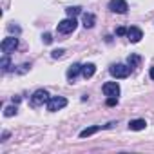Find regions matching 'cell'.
Returning a JSON list of instances; mask_svg holds the SVG:
<instances>
[{
	"label": "cell",
	"mask_w": 154,
	"mask_h": 154,
	"mask_svg": "<svg viewBox=\"0 0 154 154\" xmlns=\"http://www.w3.org/2000/svg\"><path fill=\"white\" fill-rule=\"evenodd\" d=\"M76 26H78V22H76L74 18H65V20H62V22H58V33H62V35H69V33H72L74 29H76Z\"/></svg>",
	"instance_id": "1"
},
{
	"label": "cell",
	"mask_w": 154,
	"mask_h": 154,
	"mask_svg": "<svg viewBox=\"0 0 154 154\" xmlns=\"http://www.w3.org/2000/svg\"><path fill=\"white\" fill-rule=\"evenodd\" d=\"M65 105H67V100H65L63 96H53V98L47 100V111H51V112L60 111V109H63Z\"/></svg>",
	"instance_id": "2"
},
{
	"label": "cell",
	"mask_w": 154,
	"mask_h": 154,
	"mask_svg": "<svg viewBox=\"0 0 154 154\" xmlns=\"http://www.w3.org/2000/svg\"><path fill=\"white\" fill-rule=\"evenodd\" d=\"M109 71H111V74L114 76V78H127V76L131 74V67L129 65H123V63H116Z\"/></svg>",
	"instance_id": "3"
},
{
	"label": "cell",
	"mask_w": 154,
	"mask_h": 154,
	"mask_svg": "<svg viewBox=\"0 0 154 154\" xmlns=\"http://www.w3.org/2000/svg\"><path fill=\"white\" fill-rule=\"evenodd\" d=\"M2 53H6V54H11V53H15V49L18 47V38H15V36H8V38H4L2 40Z\"/></svg>",
	"instance_id": "4"
},
{
	"label": "cell",
	"mask_w": 154,
	"mask_h": 154,
	"mask_svg": "<svg viewBox=\"0 0 154 154\" xmlns=\"http://www.w3.org/2000/svg\"><path fill=\"white\" fill-rule=\"evenodd\" d=\"M109 9H111L112 13H120V15H123V13H127L129 4L125 2V0H111V2H109Z\"/></svg>",
	"instance_id": "5"
},
{
	"label": "cell",
	"mask_w": 154,
	"mask_h": 154,
	"mask_svg": "<svg viewBox=\"0 0 154 154\" xmlns=\"http://www.w3.org/2000/svg\"><path fill=\"white\" fill-rule=\"evenodd\" d=\"M47 100H49V94H47L45 89H38V91H35V94L31 96V103H33V105H44Z\"/></svg>",
	"instance_id": "6"
},
{
	"label": "cell",
	"mask_w": 154,
	"mask_h": 154,
	"mask_svg": "<svg viewBox=\"0 0 154 154\" xmlns=\"http://www.w3.org/2000/svg\"><path fill=\"white\" fill-rule=\"evenodd\" d=\"M102 91H103L105 96H118L120 94V85L116 82H107V84H103Z\"/></svg>",
	"instance_id": "7"
},
{
	"label": "cell",
	"mask_w": 154,
	"mask_h": 154,
	"mask_svg": "<svg viewBox=\"0 0 154 154\" xmlns=\"http://www.w3.org/2000/svg\"><path fill=\"white\" fill-rule=\"evenodd\" d=\"M127 36H129V40H131L132 44H136V42H140V40L143 38V33H141V29H140V27L132 26V27H129V29H127Z\"/></svg>",
	"instance_id": "8"
},
{
	"label": "cell",
	"mask_w": 154,
	"mask_h": 154,
	"mask_svg": "<svg viewBox=\"0 0 154 154\" xmlns=\"http://www.w3.org/2000/svg\"><path fill=\"white\" fill-rule=\"evenodd\" d=\"M80 72H82V65H80V63H72V65L67 69V78H69V80H74Z\"/></svg>",
	"instance_id": "9"
},
{
	"label": "cell",
	"mask_w": 154,
	"mask_h": 154,
	"mask_svg": "<svg viewBox=\"0 0 154 154\" xmlns=\"http://www.w3.org/2000/svg\"><path fill=\"white\" fill-rule=\"evenodd\" d=\"M96 72V65L94 63H85V65H82V76L87 80V78H91V76Z\"/></svg>",
	"instance_id": "10"
},
{
	"label": "cell",
	"mask_w": 154,
	"mask_h": 154,
	"mask_svg": "<svg viewBox=\"0 0 154 154\" xmlns=\"http://www.w3.org/2000/svg\"><path fill=\"white\" fill-rule=\"evenodd\" d=\"M82 20H84V27L85 29H91L94 26V22H96V17L93 13H84L82 15Z\"/></svg>",
	"instance_id": "11"
},
{
	"label": "cell",
	"mask_w": 154,
	"mask_h": 154,
	"mask_svg": "<svg viewBox=\"0 0 154 154\" xmlns=\"http://www.w3.org/2000/svg\"><path fill=\"white\" fill-rule=\"evenodd\" d=\"M145 127H147L145 120H132V122H129V129L131 131H143Z\"/></svg>",
	"instance_id": "12"
},
{
	"label": "cell",
	"mask_w": 154,
	"mask_h": 154,
	"mask_svg": "<svg viewBox=\"0 0 154 154\" xmlns=\"http://www.w3.org/2000/svg\"><path fill=\"white\" fill-rule=\"evenodd\" d=\"M102 127L100 125H94V127H87V129H84L82 132H80V138H87V136H93L94 132H98Z\"/></svg>",
	"instance_id": "13"
},
{
	"label": "cell",
	"mask_w": 154,
	"mask_h": 154,
	"mask_svg": "<svg viewBox=\"0 0 154 154\" xmlns=\"http://www.w3.org/2000/svg\"><path fill=\"white\" fill-rule=\"evenodd\" d=\"M140 62H141V58H140L138 54H131V56L127 58V65H129L131 69H134V67H138V65H140Z\"/></svg>",
	"instance_id": "14"
},
{
	"label": "cell",
	"mask_w": 154,
	"mask_h": 154,
	"mask_svg": "<svg viewBox=\"0 0 154 154\" xmlns=\"http://www.w3.org/2000/svg\"><path fill=\"white\" fill-rule=\"evenodd\" d=\"M65 11H67V15H69L71 18H74L76 15H80V13H82V8H78V6H74V8H67Z\"/></svg>",
	"instance_id": "15"
},
{
	"label": "cell",
	"mask_w": 154,
	"mask_h": 154,
	"mask_svg": "<svg viewBox=\"0 0 154 154\" xmlns=\"http://www.w3.org/2000/svg\"><path fill=\"white\" fill-rule=\"evenodd\" d=\"M0 65H2V69H4V71H9V69H11V60L8 58V54H6V56L2 58V62H0Z\"/></svg>",
	"instance_id": "16"
},
{
	"label": "cell",
	"mask_w": 154,
	"mask_h": 154,
	"mask_svg": "<svg viewBox=\"0 0 154 154\" xmlns=\"http://www.w3.org/2000/svg\"><path fill=\"white\" fill-rule=\"evenodd\" d=\"M15 114H17V107L9 105V107H6V109H4V116H8V118H9V116H15Z\"/></svg>",
	"instance_id": "17"
},
{
	"label": "cell",
	"mask_w": 154,
	"mask_h": 154,
	"mask_svg": "<svg viewBox=\"0 0 154 154\" xmlns=\"http://www.w3.org/2000/svg\"><path fill=\"white\" fill-rule=\"evenodd\" d=\"M63 53H65V51H63V49H54V51H53V54H51V56H53V58H60V56H63Z\"/></svg>",
	"instance_id": "18"
},
{
	"label": "cell",
	"mask_w": 154,
	"mask_h": 154,
	"mask_svg": "<svg viewBox=\"0 0 154 154\" xmlns=\"http://www.w3.org/2000/svg\"><path fill=\"white\" fill-rule=\"evenodd\" d=\"M116 103H118V98H116V96H109V98H107V105H109V107H112V105H116Z\"/></svg>",
	"instance_id": "19"
},
{
	"label": "cell",
	"mask_w": 154,
	"mask_h": 154,
	"mask_svg": "<svg viewBox=\"0 0 154 154\" xmlns=\"http://www.w3.org/2000/svg\"><path fill=\"white\" fill-rule=\"evenodd\" d=\"M42 40H44V44H51V42H53V36H51L49 33H45V35L42 36Z\"/></svg>",
	"instance_id": "20"
},
{
	"label": "cell",
	"mask_w": 154,
	"mask_h": 154,
	"mask_svg": "<svg viewBox=\"0 0 154 154\" xmlns=\"http://www.w3.org/2000/svg\"><path fill=\"white\" fill-rule=\"evenodd\" d=\"M116 35L123 36V35H127V29H125V27H118V29H116Z\"/></svg>",
	"instance_id": "21"
},
{
	"label": "cell",
	"mask_w": 154,
	"mask_h": 154,
	"mask_svg": "<svg viewBox=\"0 0 154 154\" xmlns=\"http://www.w3.org/2000/svg\"><path fill=\"white\" fill-rule=\"evenodd\" d=\"M20 102V96H13V103H18Z\"/></svg>",
	"instance_id": "22"
},
{
	"label": "cell",
	"mask_w": 154,
	"mask_h": 154,
	"mask_svg": "<svg viewBox=\"0 0 154 154\" xmlns=\"http://www.w3.org/2000/svg\"><path fill=\"white\" fill-rule=\"evenodd\" d=\"M149 74H150V78L154 80V67H150V72H149Z\"/></svg>",
	"instance_id": "23"
}]
</instances>
